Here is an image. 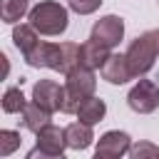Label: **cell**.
Wrapping results in <instances>:
<instances>
[{
    "label": "cell",
    "mask_w": 159,
    "mask_h": 159,
    "mask_svg": "<svg viewBox=\"0 0 159 159\" xmlns=\"http://www.w3.org/2000/svg\"><path fill=\"white\" fill-rule=\"evenodd\" d=\"M30 25L45 35V37H57L67 30L70 25V12L65 5H60L57 0H42L37 2L35 7H30V15H27Z\"/></svg>",
    "instance_id": "cell-1"
},
{
    "label": "cell",
    "mask_w": 159,
    "mask_h": 159,
    "mask_svg": "<svg viewBox=\"0 0 159 159\" xmlns=\"http://www.w3.org/2000/svg\"><path fill=\"white\" fill-rule=\"evenodd\" d=\"M97 89V77L94 70L87 67H75L65 75V104H62V114H77L80 104L89 97H94Z\"/></svg>",
    "instance_id": "cell-2"
},
{
    "label": "cell",
    "mask_w": 159,
    "mask_h": 159,
    "mask_svg": "<svg viewBox=\"0 0 159 159\" xmlns=\"http://www.w3.org/2000/svg\"><path fill=\"white\" fill-rule=\"evenodd\" d=\"M124 55H127L132 75L134 77H144L154 67V62L159 57V30H147L144 35H139L129 45V50Z\"/></svg>",
    "instance_id": "cell-3"
},
{
    "label": "cell",
    "mask_w": 159,
    "mask_h": 159,
    "mask_svg": "<svg viewBox=\"0 0 159 159\" xmlns=\"http://www.w3.org/2000/svg\"><path fill=\"white\" fill-rule=\"evenodd\" d=\"M127 104L137 114H152L154 109H159V84L154 80L139 77L127 94Z\"/></svg>",
    "instance_id": "cell-4"
},
{
    "label": "cell",
    "mask_w": 159,
    "mask_h": 159,
    "mask_svg": "<svg viewBox=\"0 0 159 159\" xmlns=\"http://www.w3.org/2000/svg\"><path fill=\"white\" fill-rule=\"evenodd\" d=\"M32 102H37L42 109L47 112H62L65 104V84L55 82V80H40L32 87Z\"/></svg>",
    "instance_id": "cell-5"
},
{
    "label": "cell",
    "mask_w": 159,
    "mask_h": 159,
    "mask_svg": "<svg viewBox=\"0 0 159 159\" xmlns=\"http://www.w3.org/2000/svg\"><path fill=\"white\" fill-rule=\"evenodd\" d=\"M89 37L112 50V47H117V45L122 42V37H124V20H122L119 15H104V17H99V20L92 25V35H89Z\"/></svg>",
    "instance_id": "cell-6"
},
{
    "label": "cell",
    "mask_w": 159,
    "mask_h": 159,
    "mask_svg": "<svg viewBox=\"0 0 159 159\" xmlns=\"http://www.w3.org/2000/svg\"><path fill=\"white\" fill-rule=\"evenodd\" d=\"M132 137L127 134V132H122V129H109V132H104L99 139H97V152L94 154H99V157H109V159H122L124 154H129V149H132Z\"/></svg>",
    "instance_id": "cell-7"
},
{
    "label": "cell",
    "mask_w": 159,
    "mask_h": 159,
    "mask_svg": "<svg viewBox=\"0 0 159 159\" xmlns=\"http://www.w3.org/2000/svg\"><path fill=\"white\" fill-rule=\"evenodd\" d=\"M35 147H40V149L47 152V154H65V149H67L65 129L50 122L47 127H42V129L35 134Z\"/></svg>",
    "instance_id": "cell-8"
},
{
    "label": "cell",
    "mask_w": 159,
    "mask_h": 159,
    "mask_svg": "<svg viewBox=\"0 0 159 159\" xmlns=\"http://www.w3.org/2000/svg\"><path fill=\"white\" fill-rule=\"evenodd\" d=\"M99 75L109 84H124V82L134 80V75L129 70V62H127V55H117V52L109 55V60L104 62V67L99 70Z\"/></svg>",
    "instance_id": "cell-9"
},
{
    "label": "cell",
    "mask_w": 159,
    "mask_h": 159,
    "mask_svg": "<svg viewBox=\"0 0 159 159\" xmlns=\"http://www.w3.org/2000/svg\"><path fill=\"white\" fill-rule=\"evenodd\" d=\"M109 55H112V50L104 47V45H99V42L92 40V37L80 45V62H82V67H87V70H102L104 62L109 60Z\"/></svg>",
    "instance_id": "cell-10"
},
{
    "label": "cell",
    "mask_w": 159,
    "mask_h": 159,
    "mask_svg": "<svg viewBox=\"0 0 159 159\" xmlns=\"http://www.w3.org/2000/svg\"><path fill=\"white\" fill-rule=\"evenodd\" d=\"M65 137H67V147L75 149V152H82L87 147L94 144V132H92V124H84V122H72L65 127Z\"/></svg>",
    "instance_id": "cell-11"
},
{
    "label": "cell",
    "mask_w": 159,
    "mask_h": 159,
    "mask_svg": "<svg viewBox=\"0 0 159 159\" xmlns=\"http://www.w3.org/2000/svg\"><path fill=\"white\" fill-rule=\"evenodd\" d=\"M37 42H40V32H37L30 22H17V25L12 27V45L20 50L22 57H25Z\"/></svg>",
    "instance_id": "cell-12"
},
{
    "label": "cell",
    "mask_w": 159,
    "mask_h": 159,
    "mask_svg": "<svg viewBox=\"0 0 159 159\" xmlns=\"http://www.w3.org/2000/svg\"><path fill=\"white\" fill-rule=\"evenodd\" d=\"M104 114H107V104H104V99H99V97H89V99H84L82 104H80V109H77V119L80 122H84V124H99L102 119H104Z\"/></svg>",
    "instance_id": "cell-13"
},
{
    "label": "cell",
    "mask_w": 159,
    "mask_h": 159,
    "mask_svg": "<svg viewBox=\"0 0 159 159\" xmlns=\"http://www.w3.org/2000/svg\"><path fill=\"white\" fill-rule=\"evenodd\" d=\"M50 119H52V112L42 109L37 102H27V107L22 109V124H25V129H30V132H35V134H37L42 127H47Z\"/></svg>",
    "instance_id": "cell-14"
},
{
    "label": "cell",
    "mask_w": 159,
    "mask_h": 159,
    "mask_svg": "<svg viewBox=\"0 0 159 159\" xmlns=\"http://www.w3.org/2000/svg\"><path fill=\"white\" fill-rule=\"evenodd\" d=\"M25 15H30V0H0V20L7 25H17Z\"/></svg>",
    "instance_id": "cell-15"
},
{
    "label": "cell",
    "mask_w": 159,
    "mask_h": 159,
    "mask_svg": "<svg viewBox=\"0 0 159 159\" xmlns=\"http://www.w3.org/2000/svg\"><path fill=\"white\" fill-rule=\"evenodd\" d=\"M27 107V99L22 94L20 87H7L2 94V112L5 114H22V109Z\"/></svg>",
    "instance_id": "cell-16"
},
{
    "label": "cell",
    "mask_w": 159,
    "mask_h": 159,
    "mask_svg": "<svg viewBox=\"0 0 159 159\" xmlns=\"http://www.w3.org/2000/svg\"><path fill=\"white\" fill-rule=\"evenodd\" d=\"M22 139L15 129H0V157H10L15 149H20Z\"/></svg>",
    "instance_id": "cell-17"
},
{
    "label": "cell",
    "mask_w": 159,
    "mask_h": 159,
    "mask_svg": "<svg viewBox=\"0 0 159 159\" xmlns=\"http://www.w3.org/2000/svg\"><path fill=\"white\" fill-rule=\"evenodd\" d=\"M129 159H159V147L147 142V139H139V142L132 144Z\"/></svg>",
    "instance_id": "cell-18"
},
{
    "label": "cell",
    "mask_w": 159,
    "mask_h": 159,
    "mask_svg": "<svg viewBox=\"0 0 159 159\" xmlns=\"http://www.w3.org/2000/svg\"><path fill=\"white\" fill-rule=\"evenodd\" d=\"M104 0H67V7L77 15H92L102 7Z\"/></svg>",
    "instance_id": "cell-19"
},
{
    "label": "cell",
    "mask_w": 159,
    "mask_h": 159,
    "mask_svg": "<svg viewBox=\"0 0 159 159\" xmlns=\"http://www.w3.org/2000/svg\"><path fill=\"white\" fill-rule=\"evenodd\" d=\"M25 159H67L65 154H47V152H42L40 147H35V149H30L27 154H25Z\"/></svg>",
    "instance_id": "cell-20"
},
{
    "label": "cell",
    "mask_w": 159,
    "mask_h": 159,
    "mask_svg": "<svg viewBox=\"0 0 159 159\" xmlns=\"http://www.w3.org/2000/svg\"><path fill=\"white\" fill-rule=\"evenodd\" d=\"M92 159H109V157H99V154H94V157H92Z\"/></svg>",
    "instance_id": "cell-21"
}]
</instances>
